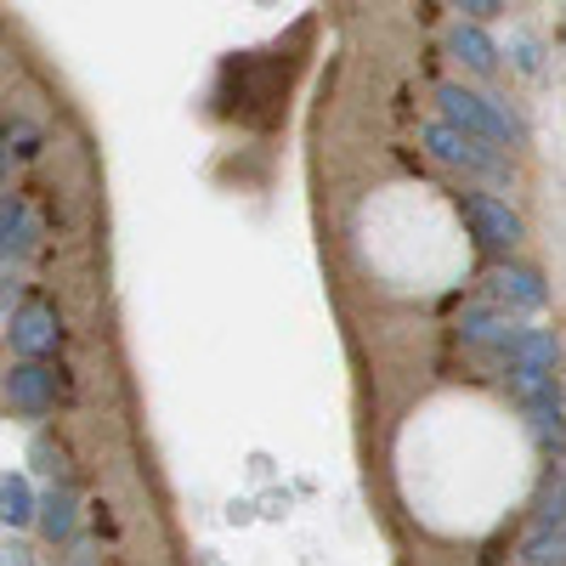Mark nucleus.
I'll return each mask as SVG.
<instances>
[{
	"mask_svg": "<svg viewBox=\"0 0 566 566\" xmlns=\"http://www.w3.org/2000/svg\"><path fill=\"white\" fill-rule=\"evenodd\" d=\"M437 108H442V125H453V130H464V136L488 142V148L522 142V125H515L499 103H488L482 91H464V85L442 80V85H437Z\"/></svg>",
	"mask_w": 566,
	"mask_h": 566,
	"instance_id": "obj_1",
	"label": "nucleus"
},
{
	"mask_svg": "<svg viewBox=\"0 0 566 566\" xmlns=\"http://www.w3.org/2000/svg\"><path fill=\"white\" fill-rule=\"evenodd\" d=\"M419 142H424V154H431L437 165H453V170H470V176H510V159H504L499 148H488V142L464 136V130H453V125H442V119L424 125Z\"/></svg>",
	"mask_w": 566,
	"mask_h": 566,
	"instance_id": "obj_2",
	"label": "nucleus"
},
{
	"mask_svg": "<svg viewBox=\"0 0 566 566\" xmlns=\"http://www.w3.org/2000/svg\"><path fill=\"white\" fill-rule=\"evenodd\" d=\"M7 340L18 352V363H45L57 346H63V317L52 301H23L7 323Z\"/></svg>",
	"mask_w": 566,
	"mask_h": 566,
	"instance_id": "obj_3",
	"label": "nucleus"
},
{
	"mask_svg": "<svg viewBox=\"0 0 566 566\" xmlns=\"http://www.w3.org/2000/svg\"><path fill=\"white\" fill-rule=\"evenodd\" d=\"M459 210H464L470 232H476V244H488V250H515L527 239V221L499 193H459Z\"/></svg>",
	"mask_w": 566,
	"mask_h": 566,
	"instance_id": "obj_4",
	"label": "nucleus"
},
{
	"mask_svg": "<svg viewBox=\"0 0 566 566\" xmlns=\"http://www.w3.org/2000/svg\"><path fill=\"white\" fill-rule=\"evenodd\" d=\"M57 391H63V380H57L52 363H12L7 380H0V397H7L18 413H29V419L52 413L57 408Z\"/></svg>",
	"mask_w": 566,
	"mask_h": 566,
	"instance_id": "obj_5",
	"label": "nucleus"
},
{
	"mask_svg": "<svg viewBox=\"0 0 566 566\" xmlns=\"http://www.w3.org/2000/svg\"><path fill=\"white\" fill-rule=\"evenodd\" d=\"M488 301H493L499 312H544L549 290H544V277H538L533 266L504 261V266L488 272Z\"/></svg>",
	"mask_w": 566,
	"mask_h": 566,
	"instance_id": "obj_6",
	"label": "nucleus"
},
{
	"mask_svg": "<svg viewBox=\"0 0 566 566\" xmlns=\"http://www.w3.org/2000/svg\"><path fill=\"white\" fill-rule=\"evenodd\" d=\"M504 363H510V374H555L560 340L549 328H515V340L504 346Z\"/></svg>",
	"mask_w": 566,
	"mask_h": 566,
	"instance_id": "obj_7",
	"label": "nucleus"
},
{
	"mask_svg": "<svg viewBox=\"0 0 566 566\" xmlns=\"http://www.w3.org/2000/svg\"><path fill=\"white\" fill-rule=\"evenodd\" d=\"M34 527L52 538V544H69L74 527H80V499L69 488H52V493L40 499V510H34Z\"/></svg>",
	"mask_w": 566,
	"mask_h": 566,
	"instance_id": "obj_8",
	"label": "nucleus"
},
{
	"mask_svg": "<svg viewBox=\"0 0 566 566\" xmlns=\"http://www.w3.org/2000/svg\"><path fill=\"white\" fill-rule=\"evenodd\" d=\"M448 52H453L470 74H493V69H499V45H493V40H488V29H476V23H453Z\"/></svg>",
	"mask_w": 566,
	"mask_h": 566,
	"instance_id": "obj_9",
	"label": "nucleus"
},
{
	"mask_svg": "<svg viewBox=\"0 0 566 566\" xmlns=\"http://www.w3.org/2000/svg\"><path fill=\"white\" fill-rule=\"evenodd\" d=\"M459 335H464L470 346H493V352H504V346L515 340V323H510L499 306H470V312L459 317Z\"/></svg>",
	"mask_w": 566,
	"mask_h": 566,
	"instance_id": "obj_10",
	"label": "nucleus"
},
{
	"mask_svg": "<svg viewBox=\"0 0 566 566\" xmlns=\"http://www.w3.org/2000/svg\"><path fill=\"white\" fill-rule=\"evenodd\" d=\"M34 510H40L34 488L7 470V476H0V527H29V522H34Z\"/></svg>",
	"mask_w": 566,
	"mask_h": 566,
	"instance_id": "obj_11",
	"label": "nucleus"
},
{
	"mask_svg": "<svg viewBox=\"0 0 566 566\" xmlns=\"http://www.w3.org/2000/svg\"><path fill=\"white\" fill-rule=\"evenodd\" d=\"M533 533H566V476H544L538 504H533Z\"/></svg>",
	"mask_w": 566,
	"mask_h": 566,
	"instance_id": "obj_12",
	"label": "nucleus"
},
{
	"mask_svg": "<svg viewBox=\"0 0 566 566\" xmlns=\"http://www.w3.org/2000/svg\"><path fill=\"white\" fill-rule=\"evenodd\" d=\"M29 244V205L18 193H0V250Z\"/></svg>",
	"mask_w": 566,
	"mask_h": 566,
	"instance_id": "obj_13",
	"label": "nucleus"
},
{
	"mask_svg": "<svg viewBox=\"0 0 566 566\" xmlns=\"http://www.w3.org/2000/svg\"><path fill=\"white\" fill-rule=\"evenodd\" d=\"M29 459H34V470H45V476H52L57 488H69V453H63V442H52V437H34Z\"/></svg>",
	"mask_w": 566,
	"mask_h": 566,
	"instance_id": "obj_14",
	"label": "nucleus"
},
{
	"mask_svg": "<svg viewBox=\"0 0 566 566\" xmlns=\"http://www.w3.org/2000/svg\"><path fill=\"white\" fill-rule=\"evenodd\" d=\"M560 566L566 560V533H533L527 544H522V566Z\"/></svg>",
	"mask_w": 566,
	"mask_h": 566,
	"instance_id": "obj_15",
	"label": "nucleus"
},
{
	"mask_svg": "<svg viewBox=\"0 0 566 566\" xmlns=\"http://www.w3.org/2000/svg\"><path fill=\"white\" fill-rule=\"evenodd\" d=\"M459 12H470V23H476V29H482V23H488V18H499L504 7H499V0H464V7H459Z\"/></svg>",
	"mask_w": 566,
	"mask_h": 566,
	"instance_id": "obj_16",
	"label": "nucleus"
},
{
	"mask_svg": "<svg viewBox=\"0 0 566 566\" xmlns=\"http://www.w3.org/2000/svg\"><path fill=\"white\" fill-rule=\"evenodd\" d=\"M0 176H7V148H0Z\"/></svg>",
	"mask_w": 566,
	"mask_h": 566,
	"instance_id": "obj_17",
	"label": "nucleus"
}]
</instances>
